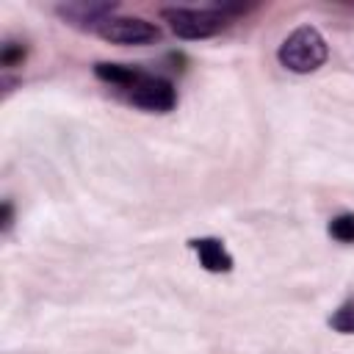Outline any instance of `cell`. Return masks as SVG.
<instances>
[{"mask_svg":"<svg viewBox=\"0 0 354 354\" xmlns=\"http://www.w3.org/2000/svg\"><path fill=\"white\" fill-rule=\"evenodd\" d=\"M326 58H329V44L324 33L313 25H299L296 30H290L277 50V61L293 75H310L321 69Z\"/></svg>","mask_w":354,"mask_h":354,"instance_id":"1","label":"cell"},{"mask_svg":"<svg viewBox=\"0 0 354 354\" xmlns=\"http://www.w3.org/2000/svg\"><path fill=\"white\" fill-rule=\"evenodd\" d=\"M160 19L169 25V30L177 39L185 41L210 39L230 25V17L221 8H188V6H166L160 11Z\"/></svg>","mask_w":354,"mask_h":354,"instance_id":"2","label":"cell"},{"mask_svg":"<svg viewBox=\"0 0 354 354\" xmlns=\"http://www.w3.org/2000/svg\"><path fill=\"white\" fill-rule=\"evenodd\" d=\"M119 94L141 108V111H149V113H169L174 105H177V88L169 77H160V75H152L147 69H136V75L130 77L127 86L119 88Z\"/></svg>","mask_w":354,"mask_h":354,"instance_id":"3","label":"cell"},{"mask_svg":"<svg viewBox=\"0 0 354 354\" xmlns=\"http://www.w3.org/2000/svg\"><path fill=\"white\" fill-rule=\"evenodd\" d=\"M100 39L119 44V47H144V44H155L160 41V28L144 17H124V14H113L111 19L102 22V28L97 30Z\"/></svg>","mask_w":354,"mask_h":354,"instance_id":"4","label":"cell"},{"mask_svg":"<svg viewBox=\"0 0 354 354\" xmlns=\"http://www.w3.org/2000/svg\"><path fill=\"white\" fill-rule=\"evenodd\" d=\"M116 8H119V3H108V0H69V3H58L55 14L69 28L97 33L102 28V22L116 14Z\"/></svg>","mask_w":354,"mask_h":354,"instance_id":"5","label":"cell"},{"mask_svg":"<svg viewBox=\"0 0 354 354\" xmlns=\"http://www.w3.org/2000/svg\"><path fill=\"white\" fill-rule=\"evenodd\" d=\"M188 246L194 249L199 266H202L205 271H210V274H230L232 266H235V260H232V254L227 252V246H224L221 238L202 235V238H191Z\"/></svg>","mask_w":354,"mask_h":354,"instance_id":"6","label":"cell"},{"mask_svg":"<svg viewBox=\"0 0 354 354\" xmlns=\"http://www.w3.org/2000/svg\"><path fill=\"white\" fill-rule=\"evenodd\" d=\"M28 58V44L25 41H17V39H6L0 44V66L8 72L14 66H22V61Z\"/></svg>","mask_w":354,"mask_h":354,"instance_id":"7","label":"cell"},{"mask_svg":"<svg viewBox=\"0 0 354 354\" xmlns=\"http://www.w3.org/2000/svg\"><path fill=\"white\" fill-rule=\"evenodd\" d=\"M329 326L340 335H354V299L343 301L332 315H329Z\"/></svg>","mask_w":354,"mask_h":354,"instance_id":"8","label":"cell"},{"mask_svg":"<svg viewBox=\"0 0 354 354\" xmlns=\"http://www.w3.org/2000/svg\"><path fill=\"white\" fill-rule=\"evenodd\" d=\"M329 235L340 243H354V213H337L329 221Z\"/></svg>","mask_w":354,"mask_h":354,"instance_id":"9","label":"cell"},{"mask_svg":"<svg viewBox=\"0 0 354 354\" xmlns=\"http://www.w3.org/2000/svg\"><path fill=\"white\" fill-rule=\"evenodd\" d=\"M11 227H14V202L3 199L0 202V232L6 235V232H11Z\"/></svg>","mask_w":354,"mask_h":354,"instance_id":"10","label":"cell"}]
</instances>
